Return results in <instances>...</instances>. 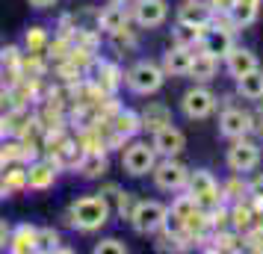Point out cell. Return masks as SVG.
<instances>
[{
    "label": "cell",
    "instance_id": "cell-29",
    "mask_svg": "<svg viewBox=\"0 0 263 254\" xmlns=\"http://www.w3.org/2000/svg\"><path fill=\"white\" fill-rule=\"evenodd\" d=\"M168 210H172L175 216H180L183 222H186V219H190L192 213L198 210V204H195V198H192V195L186 192V195H178V198L172 201V207H168ZM183 230H186V228H183Z\"/></svg>",
    "mask_w": 263,
    "mask_h": 254
},
{
    "label": "cell",
    "instance_id": "cell-19",
    "mask_svg": "<svg viewBox=\"0 0 263 254\" xmlns=\"http://www.w3.org/2000/svg\"><path fill=\"white\" fill-rule=\"evenodd\" d=\"M6 248H9L12 254L36 251V225H27V222L15 225V228L9 230V242H6Z\"/></svg>",
    "mask_w": 263,
    "mask_h": 254
},
{
    "label": "cell",
    "instance_id": "cell-11",
    "mask_svg": "<svg viewBox=\"0 0 263 254\" xmlns=\"http://www.w3.org/2000/svg\"><path fill=\"white\" fill-rule=\"evenodd\" d=\"M107 169H109V160H107V151L104 148H89L74 163V174H80L83 181H98V178L107 174Z\"/></svg>",
    "mask_w": 263,
    "mask_h": 254
},
{
    "label": "cell",
    "instance_id": "cell-14",
    "mask_svg": "<svg viewBox=\"0 0 263 254\" xmlns=\"http://www.w3.org/2000/svg\"><path fill=\"white\" fill-rule=\"evenodd\" d=\"M127 24H130V6H124V3H112L109 0V6H104L98 12V30H104L109 36L124 30Z\"/></svg>",
    "mask_w": 263,
    "mask_h": 254
},
{
    "label": "cell",
    "instance_id": "cell-24",
    "mask_svg": "<svg viewBox=\"0 0 263 254\" xmlns=\"http://www.w3.org/2000/svg\"><path fill=\"white\" fill-rule=\"evenodd\" d=\"M260 12V0H234V6H231V24L237 27H249L254 18Z\"/></svg>",
    "mask_w": 263,
    "mask_h": 254
},
{
    "label": "cell",
    "instance_id": "cell-18",
    "mask_svg": "<svg viewBox=\"0 0 263 254\" xmlns=\"http://www.w3.org/2000/svg\"><path fill=\"white\" fill-rule=\"evenodd\" d=\"M213 21V9L210 3H198V0H186L178 9V24H190V27H210Z\"/></svg>",
    "mask_w": 263,
    "mask_h": 254
},
{
    "label": "cell",
    "instance_id": "cell-21",
    "mask_svg": "<svg viewBox=\"0 0 263 254\" xmlns=\"http://www.w3.org/2000/svg\"><path fill=\"white\" fill-rule=\"evenodd\" d=\"M139 121H142V130L157 133L160 127L172 124V109H168L166 104H160V101H151V104L139 112Z\"/></svg>",
    "mask_w": 263,
    "mask_h": 254
},
{
    "label": "cell",
    "instance_id": "cell-4",
    "mask_svg": "<svg viewBox=\"0 0 263 254\" xmlns=\"http://www.w3.org/2000/svg\"><path fill=\"white\" fill-rule=\"evenodd\" d=\"M166 213H168V207L163 204V201L148 198V201H136V204H133L130 219H127V222L133 225V230H136V233L148 237V233H160Z\"/></svg>",
    "mask_w": 263,
    "mask_h": 254
},
{
    "label": "cell",
    "instance_id": "cell-36",
    "mask_svg": "<svg viewBox=\"0 0 263 254\" xmlns=\"http://www.w3.org/2000/svg\"><path fill=\"white\" fill-rule=\"evenodd\" d=\"M12 186H9V181H6V174H3V169H0V201L3 198H12Z\"/></svg>",
    "mask_w": 263,
    "mask_h": 254
},
{
    "label": "cell",
    "instance_id": "cell-5",
    "mask_svg": "<svg viewBox=\"0 0 263 254\" xmlns=\"http://www.w3.org/2000/svg\"><path fill=\"white\" fill-rule=\"evenodd\" d=\"M186 192L195 198V204L201 207V210H216L219 201H222V189H219L216 178L207 169L190 171V178H186Z\"/></svg>",
    "mask_w": 263,
    "mask_h": 254
},
{
    "label": "cell",
    "instance_id": "cell-2",
    "mask_svg": "<svg viewBox=\"0 0 263 254\" xmlns=\"http://www.w3.org/2000/svg\"><path fill=\"white\" fill-rule=\"evenodd\" d=\"M163 80H166V74H163V68L157 65V62L151 60H139L136 65H130L127 71H124V80L121 83L130 89L133 95H154V92H160L163 89Z\"/></svg>",
    "mask_w": 263,
    "mask_h": 254
},
{
    "label": "cell",
    "instance_id": "cell-10",
    "mask_svg": "<svg viewBox=\"0 0 263 254\" xmlns=\"http://www.w3.org/2000/svg\"><path fill=\"white\" fill-rule=\"evenodd\" d=\"M257 163H260V148L254 142H246V139H234V145L228 151V169L246 174V171L257 169Z\"/></svg>",
    "mask_w": 263,
    "mask_h": 254
},
{
    "label": "cell",
    "instance_id": "cell-6",
    "mask_svg": "<svg viewBox=\"0 0 263 254\" xmlns=\"http://www.w3.org/2000/svg\"><path fill=\"white\" fill-rule=\"evenodd\" d=\"M151 178H154L157 189H163V192H180V189H186L190 169L183 163H178L175 157H163V160H157V166L151 169Z\"/></svg>",
    "mask_w": 263,
    "mask_h": 254
},
{
    "label": "cell",
    "instance_id": "cell-35",
    "mask_svg": "<svg viewBox=\"0 0 263 254\" xmlns=\"http://www.w3.org/2000/svg\"><path fill=\"white\" fill-rule=\"evenodd\" d=\"M9 230H12V225L0 216V248H6V242H9Z\"/></svg>",
    "mask_w": 263,
    "mask_h": 254
},
{
    "label": "cell",
    "instance_id": "cell-31",
    "mask_svg": "<svg viewBox=\"0 0 263 254\" xmlns=\"http://www.w3.org/2000/svg\"><path fill=\"white\" fill-rule=\"evenodd\" d=\"M249 195L254 198V201H260L263 204V174H257V178L249 183Z\"/></svg>",
    "mask_w": 263,
    "mask_h": 254
},
{
    "label": "cell",
    "instance_id": "cell-7",
    "mask_svg": "<svg viewBox=\"0 0 263 254\" xmlns=\"http://www.w3.org/2000/svg\"><path fill=\"white\" fill-rule=\"evenodd\" d=\"M180 109H183V115L192 119V121L210 119L213 109H216V95L207 86H192L190 92H183V97H180Z\"/></svg>",
    "mask_w": 263,
    "mask_h": 254
},
{
    "label": "cell",
    "instance_id": "cell-17",
    "mask_svg": "<svg viewBox=\"0 0 263 254\" xmlns=\"http://www.w3.org/2000/svg\"><path fill=\"white\" fill-rule=\"evenodd\" d=\"M225 68H228V74L237 80V77L254 71V68H260V65H257V56H254L249 48H231L225 53Z\"/></svg>",
    "mask_w": 263,
    "mask_h": 254
},
{
    "label": "cell",
    "instance_id": "cell-15",
    "mask_svg": "<svg viewBox=\"0 0 263 254\" xmlns=\"http://www.w3.org/2000/svg\"><path fill=\"white\" fill-rule=\"evenodd\" d=\"M192 65V48H183V45H172V48L163 53V74L166 77H186Z\"/></svg>",
    "mask_w": 263,
    "mask_h": 254
},
{
    "label": "cell",
    "instance_id": "cell-1",
    "mask_svg": "<svg viewBox=\"0 0 263 254\" xmlns=\"http://www.w3.org/2000/svg\"><path fill=\"white\" fill-rule=\"evenodd\" d=\"M109 216H112V207H109V201L101 192L74 198L71 204H68V213H65L68 225L74 230H80V233H95V230H101L109 222Z\"/></svg>",
    "mask_w": 263,
    "mask_h": 254
},
{
    "label": "cell",
    "instance_id": "cell-38",
    "mask_svg": "<svg viewBox=\"0 0 263 254\" xmlns=\"http://www.w3.org/2000/svg\"><path fill=\"white\" fill-rule=\"evenodd\" d=\"M112 3H130V0H112Z\"/></svg>",
    "mask_w": 263,
    "mask_h": 254
},
{
    "label": "cell",
    "instance_id": "cell-3",
    "mask_svg": "<svg viewBox=\"0 0 263 254\" xmlns=\"http://www.w3.org/2000/svg\"><path fill=\"white\" fill-rule=\"evenodd\" d=\"M157 151L151 142H142V139H127V145L121 151V169L127 171L130 178H145L151 174V169L157 166Z\"/></svg>",
    "mask_w": 263,
    "mask_h": 254
},
{
    "label": "cell",
    "instance_id": "cell-30",
    "mask_svg": "<svg viewBox=\"0 0 263 254\" xmlns=\"http://www.w3.org/2000/svg\"><path fill=\"white\" fill-rule=\"evenodd\" d=\"M92 251L95 254H127V245L119 240V237H104V240H98L95 245H92Z\"/></svg>",
    "mask_w": 263,
    "mask_h": 254
},
{
    "label": "cell",
    "instance_id": "cell-37",
    "mask_svg": "<svg viewBox=\"0 0 263 254\" xmlns=\"http://www.w3.org/2000/svg\"><path fill=\"white\" fill-rule=\"evenodd\" d=\"M251 248H254V251H263V233H254V237H251Z\"/></svg>",
    "mask_w": 263,
    "mask_h": 254
},
{
    "label": "cell",
    "instance_id": "cell-26",
    "mask_svg": "<svg viewBox=\"0 0 263 254\" xmlns=\"http://www.w3.org/2000/svg\"><path fill=\"white\" fill-rule=\"evenodd\" d=\"M36 251L42 254L62 251V233L57 228H36Z\"/></svg>",
    "mask_w": 263,
    "mask_h": 254
},
{
    "label": "cell",
    "instance_id": "cell-12",
    "mask_svg": "<svg viewBox=\"0 0 263 254\" xmlns=\"http://www.w3.org/2000/svg\"><path fill=\"white\" fill-rule=\"evenodd\" d=\"M151 145H154L157 157H178L180 151L186 148V136L183 130H178L175 124H166V127H160L157 133H151Z\"/></svg>",
    "mask_w": 263,
    "mask_h": 254
},
{
    "label": "cell",
    "instance_id": "cell-22",
    "mask_svg": "<svg viewBox=\"0 0 263 254\" xmlns=\"http://www.w3.org/2000/svg\"><path fill=\"white\" fill-rule=\"evenodd\" d=\"M216 71H219V60L210 56V53H192V65H190V74L192 80H198V83H207V80H213Z\"/></svg>",
    "mask_w": 263,
    "mask_h": 254
},
{
    "label": "cell",
    "instance_id": "cell-8",
    "mask_svg": "<svg viewBox=\"0 0 263 254\" xmlns=\"http://www.w3.org/2000/svg\"><path fill=\"white\" fill-rule=\"evenodd\" d=\"M168 18V3L166 0H133L130 6V21H136L145 30H154V27L166 24Z\"/></svg>",
    "mask_w": 263,
    "mask_h": 254
},
{
    "label": "cell",
    "instance_id": "cell-16",
    "mask_svg": "<svg viewBox=\"0 0 263 254\" xmlns=\"http://www.w3.org/2000/svg\"><path fill=\"white\" fill-rule=\"evenodd\" d=\"M231 48H234L231 30H222V27L207 30V27H204V33H201V50H204V53H210V56L219 60V56H225Z\"/></svg>",
    "mask_w": 263,
    "mask_h": 254
},
{
    "label": "cell",
    "instance_id": "cell-32",
    "mask_svg": "<svg viewBox=\"0 0 263 254\" xmlns=\"http://www.w3.org/2000/svg\"><path fill=\"white\" fill-rule=\"evenodd\" d=\"M30 3V9H36V12H45V9H53L60 0H27Z\"/></svg>",
    "mask_w": 263,
    "mask_h": 254
},
{
    "label": "cell",
    "instance_id": "cell-13",
    "mask_svg": "<svg viewBox=\"0 0 263 254\" xmlns=\"http://www.w3.org/2000/svg\"><path fill=\"white\" fill-rule=\"evenodd\" d=\"M251 130V115L246 109L228 107L222 115H219V133L225 139H242V136Z\"/></svg>",
    "mask_w": 263,
    "mask_h": 254
},
{
    "label": "cell",
    "instance_id": "cell-27",
    "mask_svg": "<svg viewBox=\"0 0 263 254\" xmlns=\"http://www.w3.org/2000/svg\"><path fill=\"white\" fill-rule=\"evenodd\" d=\"M204 27H190V24H178L172 30V42L183 45V48H195V42H201Z\"/></svg>",
    "mask_w": 263,
    "mask_h": 254
},
{
    "label": "cell",
    "instance_id": "cell-20",
    "mask_svg": "<svg viewBox=\"0 0 263 254\" xmlns=\"http://www.w3.org/2000/svg\"><path fill=\"white\" fill-rule=\"evenodd\" d=\"M109 130L116 136H121L124 142L133 139L136 133H142V121H139V112H133V109H119L112 121H109Z\"/></svg>",
    "mask_w": 263,
    "mask_h": 254
},
{
    "label": "cell",
    "instance_id": "cell-33",
    "mask_svg": "<svg viewBox=\"0 0 263 254\" xmlns=\"http://www.w3.org/2000/svg\"><path fill=\"white\" fill-rule=\"evenodd\" d=\"M231 6H234V0H210V9H213V12L228 15L231 12Z\"/></svg>",
    "mask_w": 263,
    "mask_h": 254
},
{
    "label": "cell",
    "instance_id": "cell-34",
    "mask_svg": "<svg viewBox=\"0 0 263 254\" xmlns=\"http://www.w3.org/2000/svg\"><path fill=\"white\" fill-rule=\"evenodd\" d=\"M249 210H246V207H237V210H234V225H237V228H242V225H249Z\"/></svg>",
    "mask_w": 263,
    "mask_h": 254
},
{
    "label": "cell",
    "instance_id": "cell-23",
    "mask_svg": "<svg viewBox=\"0 0 263 254\" xmlns=\"http://www.w3.org/2000/svg\"><path fill=\"white\" fill-rule=\"evenodd\" d=\"M237 92L246 97V101H260L263 97V71L260 68H254V71L237 77Z\"/></svg>",
    "mask_w": 263,
    "mask_h": 254
},
{
    "label": "cell",
    "instance_id": "cell-25",
    "mask_svg": "<svg viewBox=\"0 0 263 254\" xmlns=\"http://www.w3.org/2000/svg\"><path fill=\"white\" fill-rule=\"evenodd\" d=\"M50 45V36H48V30L45 27H27V33H24V48L30 56H39L42 50H48Z\"/></svg>",
    "mask_w": 263,
    "mask_h": 254
},
{
    "label": "cell",
    "instance_id": "cell-28",
    "mask_svg": "<svg viewBox=\"0 0 263 254\" xmlns=\"http://www.w3.org/2000/svg\"><path fill=\"white\" fill-rule=\"evenodd\" d=\"M101 74H104V77H98L101 92H116V86L124 80V74H119V68L112 62H101Z\"/></svg>",
    "mask_w": 263,
    "mask_h": 254
},
{
    "label": "cell",
    "instance_id": "cell-9",
    "mask_svg": "<svg viewBox=\"0 0 263 254\" xmlns=\"http://www.w3.org/2000/svg\"><path fill=\"white\" fill-rule=\"evenodd\" d=\"M57 181H60V166L53 160H33V163H27V189L45 192V189H53Z\"/></svg>",
    "mask_w": 263,
    "mask_h": 254
}]
</instances>
